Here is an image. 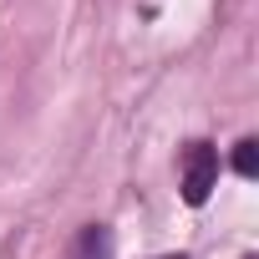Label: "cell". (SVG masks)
Returning a JSON list of instances; mask_svg holds the SVG:
<instances>
[{
	"label": "cell",
	"mask_w": 259,
	"mask_h": 259,
	"mask_svg": "<svg viewBox=\"0 0 259 259\" xmlns=\"http://www.w3.org/2000/svg\"><path fill=\"white\" fill-rule=\"evenodd\" d=\"M213 183H219V153H213V143H188L183 148V198L198 208V203H208Z\"/></svg>",
	"instance_id": "6da1fadb"
},
{
	"label": "cell",
	"mask_w": 259,
	"mask_h": 259,
	"mask_svg": "<svg viewBox=\"0 0 259 259\" xmlns=\"http://www.w3.org/2000/svg\"><path fill=\"white\" fill-rule=\"evenodd\" d=\"M234 168H239V178H254V173H259V143H254V138H244V143H239Z\"/></svg>",
	"instance_id": "7a4b0ae2"
},
{
	"label": "cell",
	"mask_w": 259,
	"mask_h": 259,
	"mask_svg": "<svg viewBox=\"0 0 259 259\" xmlns=\"http://www.w3.org/2000/svg\"><path fill=\"white\" fill-rule=\"evenodd\" d=\"M163 259H183V254H163Z\"/></svg>",
	"instance_id": "3957f363"
}]
</instances>
